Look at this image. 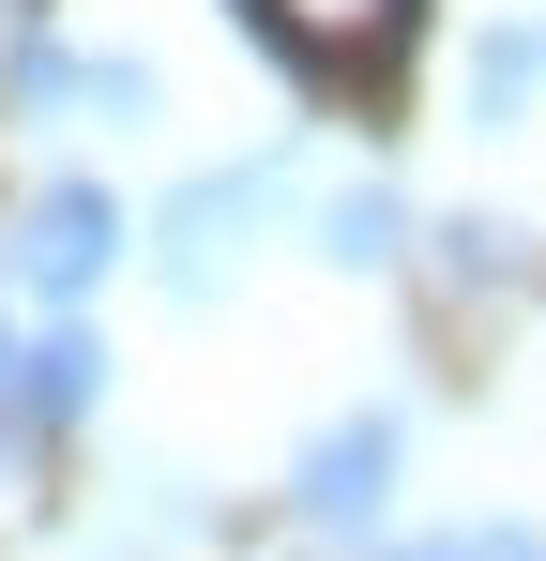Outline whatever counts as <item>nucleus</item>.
<instances>
[{"instance_id":"obj_7","label":"nucleus","mask_w":546,"mask_h":561,"mask_svg":"<svg viewBox=\"0 0 546 561\" xmlns=\"http://www.w3.org/2000/svg\"><path fill=\"white\" fill-rule=\"evenodd\" d=\"M304 243H319L334 274H395V259H410V197H395V183H334Z\"/></svg>"},{"instance_id":"obj_5","label":"nucleus","mask_w":546,"mask_h":561,"mask_svg":"<svg viewBox=\"0 0 546 561\" xmlns=\"http://www.w3.org/2000/svg\"><path fill=\"white\" fill-rule=\"evenodd\" d=\"M106 334L91 319H46V334H15L0 350V456H46V440H77L91 410H106Z\"/></svg>"},{"instance_id":"obj_6","label":"nucleus","mask_w":546,"mask_h":561,"mask_svg":"<svg viewBox=\"0 0 546 561\" xmlns=\"http://www.w3.org/2000/svg\"><path fill=\"white\" fill-rule=\"evenodd\" d=\"M288 61H319V77H379L395 46H410V0H243Z\"/></svg>"},{"instance_id":"obj_8","label":"nucleus","mask_w":546,"mask_h":561,"mask_svg":"<svg viewBox=\"0 0 546 561\" xmlns=\"http://www.w3.org/2000/svg\"><path fill=\"white\" fill-rule=\"evenodd\" d=\"M546 92V31H486V46H470V122H486V137H516V106Z\"/></svg>"},{"instance_id":"obj_10","label":"nucleus","mask_w":546,"mask_h":561,"mask_svg":"<svg viewBox=\"0 0 546 561\" xmlns=\"http://www.w3.org/2000/svg\"><path fill=\"white\" fill-rule=\"evenodd\" d=\"M441 274L455 288H516V228L501 213H441Z\"/></svg>"},{"instance_id":"obj_9","label":"nucleus","mask_w":546,"mask_h":561,"mask_svg":"<svg viewBox=\"0 0 546 561\" xmlns=\"http://www.w3.org/2000/svg\"><path fill=\"white\" fill-rule=\"evenodd\" d=\"M379 561H546V531H516V516H455V531H410V547Z\"/></svg>"},{"instance_id":"obj_4","label":"nucleus","mask_w":546,"mask_h":561,"mask_svg":"<svg viewBox=\"0 0 546 561\" xmlns=\"http://www.w3.org/2000/svg\"><path fill=\"white\" fill-rule=\"evenodd\" d=\"M0 106H15V122H91V137H137L168 92H152V61H137V46H61V31H15Z\"/></svg>"},{"instance_id":"obj_11","label":"nucleus","mask_w":546,"mask_h":561,"mask_svg":"<svg viewBox=\"0 0 546 561\" xmlns=\"http://www.w3.org/2000/svg\"><path fill=\"white\" fill-rule=\"evenodd\" d=\"M31 15H46V0H0V31H31Z\"/></svg>"},{"instance_id":"obj_3","label":"nucleus","mask_w":546,"mask_h":561,"mask_svg":"<svg viewBox=\"0 0 546 561\" xmlns=\"http://www.w3.org/2000/svg\"><path fill=\"white\" fill-rule=\"evenodd\" d=\"M395 470H410V410H334V425L288 456V516H304L319 547H364V531L395 516Z\"/></svg>"},{"instance_id":"obj_2","label":"nucleus","mask_w":546,"mask_h":561,"mask_svg":"<svg viewBox=\"0 0 546 561\" xmlns=\"http://www.w3.org/2000/svg\"><path fill=\"white\" fill-rule=\"evenodd\" d=\"M122 259H137V213L91 183V168H46V183H31V213H15V243H0V274H15V288H46L61 319H77V304L122 274Z\"/></svg>"},{"instance_id":"obj_1","label":"nucleus","mask_w":546,"mask_h":561,"mask_svg":"<svg viewBox=\"0 0 546 561\" xmlns=\"http://www.w3.org/2000/svg\"><path fill=\"white\" fill-rule=\"evenodd\" d=\"M273 197H288V152H228V168H197V183H182L168 213H152V274H168L182 304H213V288L259 259Z\"/></svg>"},{"instance_id":"obj_12","label":"nucleus","mask_w":546,"mask_h":561,"mask_svg":"<svg viewBox=\"0 0 546 561\" xmlns=\"http://www.w3.org/2000/svg\"><path fill=\"white\" fill-rule=\"evenodd\" d=\"M0 350H15V274H0Z\"/></svg>"}]
</instances>
